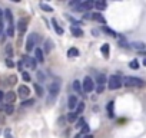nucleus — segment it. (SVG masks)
<instances>
[{"label":"nucleus","mask_w":146,"mask_h":138,"mask_svg":"<svg viewBox=\"0 0 146 138\" xmlns=\"http://www.w3.org/2000/svg\"><path fill=\"white\" fill-rule=\"evenodd\" d=\"M122 85H123V81H122L120 76L112 75V76L108 78V86H109V89H112V91H113V89H119Z\"/></svg>","instance_id":"obj_1"},{"label":"nucleus","mask_w":146,"mask_h":138,"mask_svg":"<svg viewBox=\"0 0 146 138\" xmlns=\"http://www.w3.org/2000/svg\"><path fill=\"white\" fill-rule=\"evenodd\" d=\"M123 84L126 86H136V88H142L145 86V82L140 78H135V76H126L123 79Z\"/></svg>","instance_id":"obj_2"},{"label":"nucleus","mask_w":146,"mask_h":138,"mask_svg":"<svg viewBox=\"0 0 146 138\" xmlns=\"http://www.w3.org/2000/svg\"><path fill=\"white\" fill-rule=\"evenodd\" d=\"M39 39V36H37V33H30L29 36H27V42H26V50L27 52H32V50H35L36 48V40Z\"/></svg>","instance_id":"obj_3"},{"label":"nucleus","mask_w":146,"mask_h":138,"mask_svg":"<svg viewBox=\"0 0 146 138\" xmlns=\"http://www.w3.org/2000/svg\"><path fill=\"white\" fill-rule=\"evenodd\" d=\"M82 88H83V91H85L86 94L92 92V91L95 89V82H93V79H92L90 76H85L83 84H82Z\"/></svg>","instance_id":"obj_4"},{"label":"nucleus","mask_w":146,"mask_h":138,"mask_svg":"<svg viewBox=\"0 0 146 138\" xmlns=\"http://www.w3.org/2000/svg\"><path fill=\"white\" fill-rule=\"evenodd\" d=\"M22 63H23V66H26L27 69H36V59L35 58H30V56H27V55H25L23 58H22Z\"/></svg>","instance_id":"obj_5"},{"label":"nucleus","mask_w":146,"mask_h":138,"mask_svg":"<svg viewBox=\"0 0 146 138\" xmlns=\"http://www.w3.org/2000/svg\"><path fill=\"white\" fill-rule=\"evenodd\" d=\"M92 7H95V2H90V0H86V2H80L78 6L79 12H89Z\"/></svg>","instance_id":"obj_6"},{"label":"nucleus","mask_w":146,"mask_h":138,"mask_svg":"<svg viewBox=\"0 0 146 138\" xmlns=\"http://www.w3.org/2000/svg\"><path fill=\"white\" fill-rule=\"evenodd\" d=\"M59 89H60V82H59V81L52 82V84L49 85V94H50V96H52V98H54V96L57 95Z\"/></svg>","instance_id":"obj_7"},{"label":"nucleus","mask_w":146,"mask_h":138,"mask_svg":"<svg viewBox=\"0 0 146 138\" xmlns=\"http://www.w3.org/2000/svg\"><path fill=\"white\" fill-rule=\"evenodd\" d=\"M17 95H19V96L25 101V99L30 95V89H29L26 85H20V86H19V91H17Z\"/></svg>","instance_id":"obj_8"},{"label":"nucleus","mask_w":146,"mask_h":138,"mask_svg":"<svg viewBox=\"0 0 146 138\" xmlns=\"http://www.w3.org/2000/svg\"><path fill=\"white\" fill-rule=\"evenodd\" d=\"M35 59H36V62H39V63H43V62H44V53H43V50H42L40 48H36V49H35Z\"/></svg>","instance_id":"obj_9"},{"label":"nucleus","mask_w":146,"mask_h":138,"mask_svg":"<svg viewBox=\"0 0 146 138\" xmlns=\"http://www.w3.org/2000/svg\"><path fill=\"white\" fill-rule=\"evenodd\" d=\"M78 104H79V101H78V98H76L75 95H70V96H69V99H67V107H69V109H75V108L78 107Z\"/></svg>","instance_id":"obj_10"},{"label":"nucleus","mask_w":146,"mask_h":138,"mask_svg":"<svg viewBox=\"0 0 146 138\" xmlns=\"http://www.w3.org/2000/svg\"><path fill=\"white\" fill-rule=\"evenodd\" d=\"M16 92H13V91H9V92H6L5 94V101L7 102V104H13L15 101H16Z\"/></svg>","instance_id":"obj_11"},{"label":"nucleus","mask_w":146,"mask_h":138,"mask_svg":"<svg viewBox=\"0 0 146 138\" xmlns=\"http://www.w3.org/2000/svg\"><path fill=\"white\" fill-rule=\"evenodd\" d=\"M26 29H27V20H26V19H20V20L17 22V30H19L20 33H25Z\"/></svg>","instance_id":"obj_12"},{"label":"nucleus","mask_w":146,"mask_h":138,"mask_svg":"<svg viewBox=\"0 0 146 138\" xmlns=\"http://www.w3.org/2000/svg\"><path fill=\"white\" fill-rule=\"evenodd\" d=\"M70 30H72V35L75 36V38H82V36H83V30H82L80 27H76V26H73V27H72Z\"/></svg>","instance_id":"obj_13"},{"label":"nucleus","mask_w":146,"mask_h":138,"mask_svg":"<svg viewBox=\"0 0 146 138\" xmlns=\"http://www.w3.org/2000/svg\"><path fill=\"white\" fill-rule=\"evenodd\" d=\"M52 23H53V29L56 30V33L62 36V35H63V32H64V30H63V27H62L60 25H57V20H56V19H53V20H52Z\"/></svg>","instance_id":"obj_14"},{"label":"nucleus","mask_w":146,"mask_h":138,"mask_svg":"<svg viewBox=\"0 0 146 138\" xmlns=\"http://www.w3.org/2000/svg\"><path fill=\"white\" fill-rule=\"evenodd\" d=\"M52 49H53V42H52V39H46V42H44V49H43V53H49Z\"/></svg>","instance_id":"obj_15"},{"label":"nucleus","mask_w":146,"mask_h":138,"mask_svg":"<svg viewBox=\"0 0 146 138\" xmlns=\"http://www.w3.org/2000/svg\"><path fill=\"white\" fill-rule=\"evenodd\" d=\"M5 19L7 20L9 25H13V15H12V10L10 9H6L5 10Z\"/></svg>","instance_id":"obj_16"},{"label":"nucleus","mask_w":146,"mask_h":138,"mask_svg":"<svg viewBox=\"0 0 146 138\" xmlns=\"http://www.w3.org/2000/svg\"><path fill=\"white\" fill-rule=\"evenodd\" d=\"M96 82H98V85H105V84L108 82V78H106L103 74H98V76H96Z\"/></svg>","instance_id":"obj_17"},{"label":"nucleus","mask_w":146,"mask_h":138,"mask_svg":"<svg viewBox=\"0 0 146 138\" xmlns=\"http://www.w3.org/2000/svg\"><path fill=\"white\" fill-rule=\"evenodd\" d=\"M92 19H93V20H98V22H100V23H106V19H105L99 12L93 13V15H92Z\"/></svg>","instance_id":"obj_18"},{"label":"nucleus","mask_w":146,"mask_h":138,"mask_svg":"<svg viewBox=\"0 0 146 138\" xmlns=\"http://www.w3.org/2000/svg\"><path fill=\"white\" fill-rule=\"evenodd\" d=\"M67 56H69V58H76V56H79V50H78L76 48H70V49L67 50Z\"/></svg>","instance_id":"obj_19"},{"label":"nucleus","mask_w":146,"mask_h":138,"mask_svg":"<svg viewBox=\"0 0 146 138\" xmlns=\"http://www.w3.org/2000/svg\"><path fill=\"white\" fill-rule=\"evenodd\" d=\"M130 46H132V48H135V49H137V50H143V49L146 48V45H145V43H142V42H133Z\"/></svg>","instance_id":"obj_20"},{"label":"nucleus","mask_w":146,"mask_h":138,"mask_svg":"<svg viewBox=\"0 0 146 138\" xmlns=\"http://www.w3.org/2000/svg\"><path fill=\"white\" fill-rule=\"evenodd\" d=\"M5 112H6L7 115H12V114L15 112V107H13V104H6V105H5Z\"/></svg>","instance_id":"obj_21"},{"label":"nucleus","mask_w":146,"mask_h":138,"mask_svg":"<svg viewBox=\"0 0 146 138\" xmlns=\"http://www.w3.org/2000/svg\"><path fill=\"white\" fill-rule=\"evenodd\" d=\"M73 89H75L76 92H80V91H83V88H82V85H80V81H73Z\"/></svg>","instance_id":"obj_22"},{"label":"nucleus","mask_w":146,"mask_h":138,"mask_svg":"<svg viewBox=\"0 0 146 138\" xmlns=\"http://www.w3.org/2000/svg\"><path fill=\"white\" fill-rule=\"evenodd\" d=\"M106 2H95V7L98 9V10H105L106 9Z\"/></svg>","instance_id":"obj_23"},{"label":"nucleus","mask_w":146,"mask_h":138,"mask_svg":"<svg viewBox=\"0 0 146 138\" xmlns=\"http://www.w3.org/2000/svg\"><path fill=\"white\" fill-rule=\"evenodd\" d=\"M35 91H36V95H37V96H43V94H44L43 88H42L39 84H35Z\"/></svg>","instance_id":"obj_24"},{"label":"nucleus","mask_w":146,"mask_h":138,"mask_svg":"<svg viewBox=\"0 0 146 138\" xmlns=\"http://www.w3.org/2000/svg\"><path fill=\"white\" fill-rule=\"evenodd\" d=\"M113 104H115L113 101H110V102L108 104V114H109V117H110V118H113V117H115V114H113Z\"/></svg>","instance_id":"obj_25"},{"label":"nucleus","mask_w":146,"mask_h":138,"mask_svg":"<svg viewBox=\"0 0 146 138\" xmlns=\"http://www.w3.org/2000/svg\"><path fill=\"white\" fill-rule=\"evenodd\" d=\"M76 119H78L76 112H69V114H67V121H69V122H75Z\"/></svg>","instance_id":"obj_26"},{"label":"nucleus","mask_w":146,"mask_h":138,"mask_svg":"<svg viewBox=\"0 0 146 138\" xmlns=\"http://www.w3.org/2000/svg\"><path fill=\"white\" fill-rule=\"evenodd\" d=\"M103 32H105V33H108L109 36H117V33H116L115 30H112L110 27H108V26H103Z\"/></svg>","instance_id":"obj_27"},{"label":"nucleus","mask_w":146,"mask_h":138,"mask_svg":"<svg viewBox=\"0 0 146 138\" xmlns=\"http://www.w3.org/2000/svg\"><path fill=\"white\" fill-rule=\"evenodd\" d=\"M83 111H85V104L83 102H79L78 107H76V115H80Z\"/></svg>","instance_id":"obj_28"},{"label":"nucleus","mask_w":146,"mask_h":138,"mask_svg":"<svg viewBox=\"0 0 146 138\" xmlns=\"http://www.w3.org/2000/svg\"><path fill=\"white\" fill-rule=\"evenodd\" d=\"M102 53L105 55V58H106V59L109 58V45H108V43H105V45L102 46Z\"/></svg>","instance_id":"obj_29"},{"label":"nucleus","mask_w":146,"mask_h":138,"mask_svg":"<svg viewBox=\"0 0 146 138\" xmlns=\"http://www.w3.org/2000/svg\"><path fill=\"white\" fill-rule=\"evenodd\" d=\"M6 35H7V36H15V27H13V25H9V26H7Z\"/></svg>","instance_id":"obj_30"},{"label":"nucleus","mask_w":146,"mask_h":138,"mask_svg":"<svg viewBox=\"0 0 146 138\" xmlns=\"http://www.w3.org/2000/svg\"><path fill=\"white\" fill-rule=\"evenodd\" d=\"M40 7L44 10V12H47V13H50V12H53V9L49 6V5H46V3H40Z\"/></svg>","instance_id":"obj_31"},{"label":"nucleus","mask_w":146,"mask_h":138,"mask_svg":"<svg viewBox=\"0 0 146 138\" xmlns=\"http://www.w3.org/2000/svg\"><path fill=\"white\" fill-rule=\"evenodd\" d=\"M33 104H35L33 99H25V101H22V107H32Z\"/></svg>","instance_id":"obj_32"},{"label":"nucleus","mask_w":146,"mask_h":138,"mask_svg":"<svg viewBox=\"0 0 146 138\" xmlns=\"http://www.w3.org/2000/svg\"><path fill=\"white\" fill-rule=\"evenodd\" d=\"M22 78H23V81H26V82H30V75H29V72H26V71H23L22 72Z\"/></svg>","instance_id":"obj_33"},{"label":"nucleus","mask_w":146,"mask_h":138,"mask_svg":"<svg viewBox=\"0 0 146 138\" xmlns=\"http://www.w3.org/2000/svg\"><path fill=\"white\" fill-rule=\"evenodd\" d=\"M129 66H130L132 69H139V62H137L136 59H133V60L129 63Z\"/></svg>","instance_id":"obj_34"},{"label":"nucleus","mask_w":146,"mask_h":138,"mask_svg":"<svg viewBox=\"0 0 146 138\" xmlns=\"http://www.w3.org/2000/svg\"><path fill=\"white\" fill-rule=\"evenodd\" d=\"M6 53H7V56H13V48H12V45H6Z\"/></svg>","instance_id":"obj_35"},{"label":"nucleus","mask_w":146,"mask_h":138,"mask_svg":"<svg viewBox=\"0 0 146 138\" xmlns=\"http://www.w3.org/2000/svg\"><path fill=\"white\" fill-rule=\"evenodd\" d=\"M37 78H39L40 82H46V76H44V74L40 72V71H37Z\"/></svg>","instance_id":"obj_36"},{"label":"nucleus","mask_w":146,"mask_h":138,"mask_svg":"<svg viewBox=\"0 0 146 138\" xmlns=\"http://www.w3.org/2000/svg\"><path fill=\"white\" fill-rule=\"evenodd\" d=\"M85 124H86V122H85V119H83V118H80V119L78 121V124H76V128H79V129H82Z\"/></svg>","instance_id":"obj_37"},{"label":"nucleus","mask_w":146,"mask_h":138,"mask_svg":"<svg viewBox=\"0 0 146 138\" xmlns=\"http://www.w3.org/2000/svg\"><path fill=\"white\" fill-rule=\"evenodd\" d=\"M89 132V125L88 124H85L83 125V128H82V131H80V134H88Z\"/></svg>","instance_id":"obj_38"},{"label":"nucleus","mask_w":146,"mask_h":138,"mask_svg":"<svg viewBox=\"0 0 146 138\" xmlns=\"http://www.w3.org/2000/svg\"><path fill=\"white\" fill-rule=\"evenodd\" d=\"M105 91V85H98V88H96V92L98 94H102Z\"/></svg>","instance_id":"obj_39"},{"label":"nucleus","mask_w":146,"mask_h":138,"mask_svg":"<svg viewBox=\"0 0 146 138\" xmlns=\"http://www.w3.org/2000/svg\"><path fill=\"white\" fill-rule=\"evenodd\" d=\"M67 19H69V20H72V22L75 23L76 26H78V25H80V22H79V20H76V19H73V17H72V16H69V15H67Z\"/></svg>","instance_id":"obj_40"},{"label":"nucleus","mask_w":146,"mask_h":138,"mask_svg":"<svg viewBox=\"0 0 146 138\" xmlns=\"http://www.w3.org/2000/svg\"><path fill=\"white\" fill-rule=\"evenodd\" d=\"M6 65H7L9 68H13V65H15V63H13V60H10V59H6Z\"/></svg>","instance_id":"obj_41"},{"label":"nucleus","mask_w":146,"mask_h":138,"mask_svg":"<svg viewBox=\"0 0 146 138\" xmlns=\"http://www.w3.org/2000/svg\"><path fill=\"white\" fill-rule=\"evenodd\" d=\"M5 135H6V138H13V135H12V132H10V129H6V132H5Z\"/></svg>","instance_id":"obj_42"},{"label":"nucleus","mask_w":146,"mask_h":138,"mask_svg":"<svg viewBox=\"0 0 146 138\" xmlns=\"http://www.w3.org/2000/svg\"><path fill=\"white\" fill-rule=\"evenodd\" d=\"M9 79H10V81H9V82H10V84H12V85H13V84H16V76H15V75H13V76H10V78H9Z\"/></svg>","instance_id":"obj_43"},{"label":"nucleus","mask_w":146,"mask_h":138,"mask_svg":"<svg viewBox=\"0 0 146 138\" xmlns=\"http://www.w3.org/2000/svg\"><path fill=\"white\" fill-rule=\"evenodd\" d=\"M3 35V22H0V38Z\"/></svg>","instance_id":"obj_44"},{"label":"nucleus","mask_w":146,"mask_h":138,"mask_svg":"<svg viewBox=\"0 0 146 138\" xmlns=\"http://www.w3.org/2000/svg\"><path fill=\"white\" fill-rule=\"evenodd\" d=\"M2 99H5V94H3L2 91H0V101H2Z\"/></svg>","instance_id":"obj_45"},{"label":"nucleus","mask_w":146,"mask_h":138,"mask_svg":"<svg viewBox=\"0 0 146 138\" xmlns=\"http://www.w3.org/2000/svg\"><path fill=\"white\" fill-rule=\"evenodd\" d=\"M75 138H82V134H78V135H76Z\"/></svg>","instance_id":"obj_46"},{"label":"nucleus","mask_w":146,"mask_h":138,"mask_svg":"<svg viewBox=\"0 0 146 138\" xmlns=\"http://www.w3.org/2000/svg\"><path fill=\"white\" fill-rule=\"evenodd\" d=\"M85 138H93V135H86Z\"/></svg>","instance_id":"obj_47"},{"label":"nucleus","mask_w":146,"mask_h":138,"mask_svg":"<svg viewBox=\"0 0 146 138\" xmlns=\"http://www.w3.org/2000/svg\"><path fill=\"white\" fill-rule=\"evenodd\" d=\"M143 65H145V66H146V58H145V59H143Z\"/></svg>","instance_id":"obj_48"}]
</instances>
